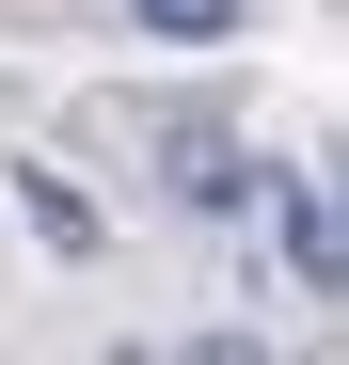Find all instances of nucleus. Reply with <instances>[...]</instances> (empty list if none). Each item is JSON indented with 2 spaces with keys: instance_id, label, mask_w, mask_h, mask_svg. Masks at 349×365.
I'll list each match as a JSON object with an SVG mask.
<instances>
[{
  "instance_id": "7ed1b4c3",
  "label": "nucleus",
  "mask_w": 349,
  "mask_h": 365,
  "mask_svg": "<svg viewBox=\"0 0 349 365\" xmlns=\"http://www.w3.org/2000/svg\"><path fill=\"white\" fill-rule=\"evenodd\" d=\"M16 207H32V238H48V255H95V207H80L48 159H16Z\"/></svg>"
},
{
  "instance_id": "f03ea898",
  "label": "nucleus",
  "mask_w": 349,
  "mask_h": 365,
  "mask_svg": "<svg viewBox=\"0 0 349 365\" xmlns=\"http://www.w3.org/2000/svg\"><path fill=\"white\" fill-rule=\"evenodd\" d=\"M286 270H302L318 302H333V270H349V255H333V191H318V175H286Z\"/></svg>"
},
{
  "instance_id": "f257e3e1",
  "label": "nucleus",
  "mask_w": 349,
  "mask_h": 365,
  "mask_svg": "<svg viewBox=\"0 0 349 365\" xmlns=\"http://www.w3.org/2000/svg\"><path fill=\"white\" fill-rule=\"evenodd\" d=\"M159 159H174V207H239V191H254L239 128H159Z\"/></svg>"
},
{
  "instance_id": "20e7f679",
  "label": "nucleus",
  "mask_w": 349,
  "mask_h": 365,
  "mask_svg": "<svg viewBox=\"0 0 349 365\" xmlns=\"http://www.w3.org/2000/svg\"><path fill=\"white\" fill-rule=\"evenodd\" d=\"M127 16H143L159 48H222V32H239V16H254V0H127Z\"/></svg>"
}]
</instances>
